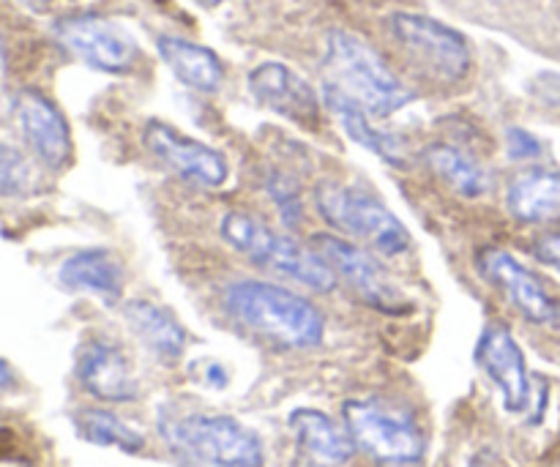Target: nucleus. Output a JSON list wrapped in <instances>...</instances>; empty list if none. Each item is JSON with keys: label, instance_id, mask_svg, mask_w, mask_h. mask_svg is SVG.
<instances>
[{"label": "nucleus", "instance_id": "26", "mask_svg": "<svg viewBox=\"0 0 560 467\" xmlns=\"http://www.w3.org/2000/svg\"><path fill=\"white\" fill-rule=\"evenodd\" d=\"M506 153L514 162H534L545 153V142L534 135V131L523 129V126H509L506 129Z\"/></svg>", "mask_w": 560, "mask_h": 467}, {"label": "nucleus", "instance_id": "17", "mask_svg": "<svg viewBox=\"0 0 560 467\" xmlns=\"http://www.w3.org/2000/svg\"><path fill=\"white\" fill-rule=\"evenodd\" d=\"M58 279L71 293H88L104 304H118L124 299L126 271L120 257L107 246H88L66 257L58 268Z\"/></svg>", "mask_w": 560, "mask_h": 467}, {"label": "nucleus", "instance_id": "12", "mask_svg": "<svg viewBox=\"0 0 560 467\" xmlns=\"http://www.w3.org/2000/svg\"><path fill=\"white\" fill-rule=\"evenodd\" d=\"M246 87L260 107L271 109L279 118L290 120L301 129H320L323 109H326L323 93H317L288 63L266 60V63L255 66L246 77Z\"/></svg>", "mask_w": 560, "mask_h": 467}, {"label": "nucleus", "instance_id": "30", "mask_svg": "<svg viewBox=\"0 0 560 467\" xmlns=\"http://www.w3.org/2000/svg\"><path fill=\"white\" fill-rule=\"evenodd\" d=\"M197 5H202V9H217V5L228 3V0H195Z\"/></svg>", "mask_w": 560, "mask_h": 467}, {"label": "nucleus", "instance_id": "10", "mask_svg": "<svg viewBox=\"0 0 560 467\" xmlns=\"http://www.w3.org/2000/svg\"><path fill=\"white\" fill-rule=\"evenodd\" d=\"M142 148L162 167H167L186 184L200 186V189H219L230 178L228 159L217 148L184 135L164 120L153 118L142 126Z\"/></svg>", "mask_w": 560, "mask_h": 467}, {"label": "nucleus", "instance_id": "9", "mask_svg": "<svg viewBox=\"0 0 560 467\" xmlns=\"http://www.w3.org/2000/svg\"><path fill=\"white\" fill-rule=\"evenodd\" d=\"M55 38L102 74H131L140 60V44L120 22L102 14H71L55 22Z\"/></svg>", "mask_w": 560, "mask_h": 467}, {"label": "nucleus", "instance_id": "22", "mask_svg": "<svg viewBox=\"0 0 560 467\" xmlns=\"http://www.w3.org/2000/svg\"><path fill=\"white\" fill-rule=\"evenodd\" d=\"M421 162L443 186L465 200H479L490 189L487 170L454 142H430L421 151Z\"/></svg>", "mask_w": 560, "mask_h": 467}, {"label": "nucleus", "instance_id": "14", "mask_svg": "<svg viewBox=\"0 0 560 467\" xmlns=\"http://www.w3.org/2000/svg\"><path fill=\"white\" fill-rule=\"evenodd\" d=\"M14 115L27 148L42 167L52 173L69 167L74 156V142H71L69 120L63 118L58 104L49 102L38 91H22L14 102Z\"/></svg>", "mask_w": 560, "mask_h": 467}, {"label": "nucleus", "instance_id": "21", "mask_svg": "<svg viewBox=\"0 0 560 467\" xmlns=\"http://www.w3.org/2000/svg\"><path fill=\"white\" fill-rule=\"evenodd\" d=\"M156 49L164 66L175 74V80L184 82L186 87H191L197 93H206V96H213V93L222 91L224 66L213 49L189 42V38L170 36V33L156 38Z\"/></svg>", "mask_w": 560, "mask_h": 467}, {"label": "nucleus", "instance_id": "13", "mask_svg": "<svg viewBox=\"0 0 560 467\" xmlns=\"http://www.w3.org/2000/svg\"><path fill=\"white\" fill-rule=\"evenodd\" d=\"M474 359L501 392L503 408L509 413H525L530 405L528 361L512 331L501 323H490L476 342Z\"/></svg>", "mask_w": 560, "mask_h": 467}, {"label": "nucleus", "instance_id": "6", "mask_svg": "<svg viewBox=\"0 0 560 467\" xmlns=\"http://www.w3.org/2000/svg\"><path fill=\"white\" fill-rule=\"evenodd\" d=\"M342 421L355 448L388 467H413L424 459L427 437L408 408L383 397H359L342 405Z\"/></svg>", "mask_w": 560, "mask_h": 467}, {"label": "nucleus", "instance_id": "4", "mask_svg": "<svg viewBox=\"0 0 560 467\" xmlns=\"http://www.w3.org/2000/svg\"><path fill=\"white\" fill-rule=\"evenodd\" d=\"M156 430L170 452L208 467H266L262 437L233 416L162 413Z\"/></svg>", "mask_w": 560, "mask_h": 467}, {"label": "nucleus", "instance_id": "1", "mask_svg": "<svg viewBox=\"0 0 560 467\" xmlns=\"http://www.w3.org/2000/svg\"><path fill=\"white\" fill-rule=\"evenodd\" d=\"M224 306L257 337L290 350L317 348L326 337V317L304 295L262 282V279H238L224 290Z\"/></svg>", "mask_w": 560, "mask_h": 467}, {"label": "nucleus", "instance_id": "8", "mask_svg": "<svg viewBox=\"0 0 560 467\" xmlns=\"http://www.w3.org/2000/svg\"><path fill=\"white\" fill-rule=\"evenodd\" d=\"M312 249L331 266L339 282L348 284L366 306L383 312V315H408L410 312L408 295L392 282L372 249H361L353 241L337 233H317L312 238Z\"/></svg>", "mask_w": 560, "mask_h": 467}, {"label": "nucleus", "instance_id": "24", "mask_svg": "<svg viewBox=\"0 0 560 467\" xmlns=\"http://www.w3.org/2000/svg\"><path fill=\"white\" fill-rule=\"evenodd\" d=\"M36 191V170L20 148L0 142V197H27Z\"/></svg>", "mask_w": 560, "mask_h": 467}, {"label": "nucleus", "instance_id": "19", "mask_svg": "<svg viewBox=\"0 0 560 467\" xmlns=\"http://www.w3.org/2000/svg\"><path fill=\"white\" fill-rule=\"evenodd\" d=\"M323 104L331 113V118L337 120L339 129L355 142V145L366 148V151L375 153L377 159H383L386 164L394 167H402L405 164V145L397 135L392 131H383L381 126L372 124V115L364 107L353 102V98L345 96L342 91H337L334 85L323 82Z\"/></svg>", "mask_w": 560, "mask_h": 467}, {"label": "nucleus", "instance_id": "11", "mask_svg": "<svg viewBox=\"0 0 560 467\" xmlns=\"http://www.w3.org/2000/svg\"><path fill=\"white\" fill-rule=\"evenodd\" d=\"M476 268L490 284H495L509 304L520 312L528 323L536 326H558L560 323V304L545 279L530 271L528 266L517 260L512 252L501 246H485L476 255Z\"/></svg>", "mask_w": 560, "mask_h": 467}, {"label": "nucleus", "instance_id": "23", "mask_svg": "<svg viewBox=\"0 0 560 467\" xmlns=\"http://www.w3.org/2000/svg\"><path fill=\"white\" fill-rule=\"evenodd\" d=\"M77 435L82 441L93 443V446L102 448H118L124 454H142L145 452V437L142 432H137L135 427L126 424L124 419H118L115 413L102 408H82L74 416Z\"/></svg>", "mask_w": 560, "mask_h": 467}, {"label": "nucleus", "instance_id": "16", "mask_svg": "<svg viewBox=\"0 0 560 467\" xmlns=\"http://www.w3.org/2000/svg\"><path fill=\"white\" fill-rule=\"evenodd\" d=\"M288 424L299 448V467H342L353 459V437L331 416L315 408H299L290 413Z\"/></svg>", "mask_w": 560, "mask_h": 467}, {"label": "nucleus", "instance_id": "20", "mask_svg": "<svg viewBox=\"0 0 560 467\" xmlns=\"http://www.w3.org/2000/svg\"><path fill=\"white\" fill-rule=\"evenodd\" d=\"M124 320L129 331L145 345L148 353L164 364H175L186 350V328L178 317L148 299H131L124 304Z\"/></svg>", "mask_w": 560, "mask_h": 467}, {"label": "nucleus", "instance_id": "5", "mask_svg": "<svg viewBox=\"0 0 560 467\" xmlns=\"http://www.w3.org/2000/svg\"><path fill=\"white\" fill-rule=\"evenodd\" d=\"M317 213L342 238H353L383 257H402L413 249L408 227L377 195L359 184L323 180L315 189Z\"/></svg>", "mask_w": 560, "mask_h": 467}, {"label": "nucleus", "instance_id": "2", "mask_svg": "<svg viewBox=\"0 0 560 467\" xmlns=\"http://www.w3.org/2000/svg\"><path fill=\"white\" fill-rule=\"evenodd\" d=\"M326 82L353 98L372 118H388L416 98L381 52L359 33L334 27L326 36Z\"/></svg>", "mask_w": 560, "mask_h": 467}, {"label": "nucleus", "instance_id": "15", "mask_svg": "<svg viewBox=\"0 0 560 467\" xmlns=\"http://www.w3.org/2000/svg\"><path fill=\"white\" fill-rule=\"evenodd\" d=\"M74 375L80 386L98 402L124 405L140 397V383L126 359L124 348L113 339L93 337L77 353Z\"/></svg>", "mask_w": 560, "mask_h": 467}, {"label": "nucleus", "instance_id": "7", "mask_svg": "<svg viewBox=\"0 0 560 467\" xmlns=\"http://www.w3.org/2000/svg\"><path fill=\"white\" fill-rule=\"evenodd\" d=\"M388 31L402 49L405 58L443 85H457L474 71V52L468 38L435 16L416 11H394L388 16Z\"/></svg>", "mask_w": 560, "mask_h": 467}, {"label": "nucleus", "instance_id": "27", "mask_svg": "<svg viewBox=\"0 0 560 467\" xmlns=\"http://www.w3.org/2000/svg\"><path fill=\"white\" fill-rule=\"evenodd\" d=\"M528 93L545 107L560 113V71H539L530 77Z\"/></svg>", "mask_w": 560, "mask_h": 467}, {"label": "nucleus", "instance_id": "25", "mask_svg": "<svg viewBox=\"0 0 560 467\" xmlns=\"http://www.w3.org/2000/svg\"><path fill=\"white\" fill-rule=\"evenodd\" d=\"M266 191L273 206H277V213L284 227H299L301 219H304V197H301V189L293 175H288L284 170H268Z\"/></svg>", "mask_w": 560, "mask_h": 467}, {"label": "nucleus", "instance_id": "29", "mask_svg": "<svg viewBox=\"0 0 560 467\" xmlns=\"http://www.w3.org/2000/svg\"><path fill=\"white\" fill-rule=\"evenodd\" d=\"M9 386H14V375H11L5 361H0V388H9Z\"/></svg>", "mask_w": 560, "mask_h": 467}, {"label": "nucleus", "instance_id": "28", "mask_svg": "<svg viewBox=\"0 0 560 467\" xmlns=\"http://www.w3.org/2000/svg\"><path fill=\"white\" fill-rule=\"evenodd\" d=\"M534 257L541 262V266L552 268V271L560 273V230H556V233H545L541 238H536Z\"/></svg>", "mask_w": 560, "mask_h": 467}, {"label": "nucleus", "instance_id": "18", "mask_svg": "<svg viewBox=\"0 0 560 467\" xmlns=\"http://www.w3.org/2000/svg\"><path fill=\"white\" fill-rule=\"evenodd\" d=\"M506 211L520 224L560 222V170L528 167L506 186Z\"/></svg>", "mask_w": 560, "mask_h": 467}, {"label": "nucleus", "instance_id": "3", "mask_svg": "<svg viewBox=\"0 0 560 467\" xmlns=\"http://www.w3.org/2000/svg\"><path fill=\"white\" fill-rule=\"evenodd\" d=\"M222 241L233 252L268 273L290 279L315 293H331L339 279L326 260L310 246H301L288 233H279L271 224L249 211H228L219 222Z\"/></svg>", "mask_w": 560, "mask_h": 467}]
</instances>
